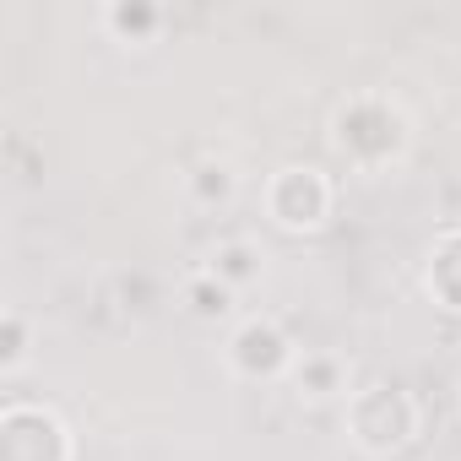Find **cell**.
I'll return each instance as SVG.
<instances>
[{
	"label": "cell",
	"instance_id": "6da1fadb",
	"mask_svg": "<svg viewBox=\"0 0 461 461\" xmlns=\"http://www.w3.org/2000/svg\"><path fill=\"white\" fill-rule=\"evenodd\" d=\"M326 136L353 174H391L412 152V120L391 93H348L331 109Z\"/></svg>",
	"mask_w": 461,
	"mask_h": 461
},
{
	"label": "cell",
	"instance_id": "7a4b0ae2",
	"mask_svg": "<svg viewBox=\"0 0 461 461\" xmlns=\"http://www.w3.org/2000/svg\"><path fill=\"white\" fill-rule=\"evenodd\" d=\"M342 429H348V439H353L369 461H391V456H402L407 445H418V434H423V407H418V396H412L407 385L375 380V385H364V391H353V396L342 402Z\"/></svg>",
	"mask_w": 461,
	"mask_h": 461
},
{
	"label": "cell",
	"instance_id": "3957f363",
	"mask_svg": "<svg viewBox=\"0 0 461 461\" xmlns=\"http://www.w3.org/2000/svg\"><path fill=\"white\" fill-rule=\"evenodd\" d=\"M261 206L283 234H321L337 212V179L321 163H283L267 179Z\"/></svg>",
	"mask_w": 461,
	"mask_h": 461
},
{
	"label": "cell",
	"instance_id": "277c9868",
	"mask_svg": "<svg viewBox=\"0 0 461 461\" xmlns=\"http://www.w3.org/2000/svg\"><path fill=\"white\" fill-rule=\"evenodd\" d=\"M299 342L283 331V321H272V315H245L234 331H228V342H222V364H228V375H240V380H250V385H272V380H288L294 375V364H299Z\"/></svg>",
	"mask_w": 461,
	"mask_h": 461
},
{
	"label": "cell",
	"instance_id": "5b68a950",
	"mask_svg": "<svg viewBox=\"0 0 461 461\" xmlns=\"http://www.w3.org/2000/svg\"><path fill=\"white\" fill-rule=\"evenodd\" d=\"M0 461H77V434L55 407L12 396L0 407Z\"/></svg>",
	"mask_w": 461,
	"mask_h": 461
},
{
	"label": "cell",
	"instance_id": "8992f818",
	"mask_svg": "<svg viewBox=\"0 0 461 461\" xmlns=\"http://www.w3.org/2000/svg\"><path fill=\"white\" fill-rule=\"evenodd\" d=\"M288 385L310 407L315 402H348L353 396V364L337 348H304L299 364H294V375H288Z\"/></svg>",
	"mask_w": 461,
	"mask_h": 461
},
{
	"label": "cell",
	"instance_id": "52a82bcc",
	"mask_svg": "<svg viewBox=\"0 0 461 461\" xmlns=\"http://www.w3.org/2000/svg\"><path fill=\"white\" fill-rule=\"evenodd\" d=\"M423 294L445 315H461V222L434 234V245L423 256Z\"/></svg>",
	"mask_w": 461,
	"mask_h": 461
},
{
	"label": "cell",
	"instance_id": "ba28073f",
	"mask_svg": "<svg viewBox=\"0 0 461 461\" xmlns=\"http://www.w3.org/2000/svg\"><path fill=\"white\" fill-rule=\"evenodd\" d=\"M98 23L120 44H152L168 28V12L158 6V0H109V6L98 12Z\"/></svg>",
	"mask_w": 461,
	"mask_h": 461
},
{
	"label": "cell",
	"instance_id": "9c48e42d",
	"mask_svg": "<svg viewBox=\"0 0 461 461\" xmlns=\"http://www.w3.org/2000/svg\"><path fill=\"white\" fill-rule=\"evenodd\" d=\"M206 272L217 283H228L234 294H250L261 277H267V250L256 240H222L212 256H206Z\"/></svg>",
	"mask_w": 461,
	"mask_h": 461
},
{
	"label": "cell",
	"instance_id": "30bf717a",
	"mask_svg": "<svg viewBox=\"0 0 461 461\" xmlns=\"http://www.w3.org/2000/svg\"><path fill=\"white\" fill-rule=\"evenodd\" d=\"M185 195H190V206H201V212L228 206V201L240 195V174H234V163H222V158L190 163V168H185Z\"/></svg>",
	"mask_w": 461,
	"mask_h": 461
},
{
	"label": "cell",
	"instance_id": "8fae6325",
	"mask_svg": "<svg viewBox=\"0 0 461 461\" xmlns=\"http://www.w3.org/2000/svg\"><path fill=\"white\" fill-rule=\"evenodd\" d=\"M179 299H185V315H190V321H201V326H217V321H228V315H234V304H240V294L228 288V283H217L206 267L185 277Z\"/></svg>",
	"mask_w": 461,
	"mask_h": 461
},
{
	"label": "cell",
	"instance_id": "7c38bea8",
	"mask_svg": "<svg viewBox=\"0 0 461 461\" xmlns=\"http://www.w3.org/2000/svg\"><path fill=\"white\" fill-rule=\"evenodd\" d=\"M33 337H39V326H33L28 310H6V315H0V375H6V380L28 369Z\"/></svg>",
	"mask_w": 461,
	"mask_h": 461
}]
</instances>
